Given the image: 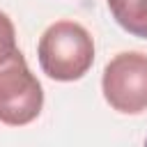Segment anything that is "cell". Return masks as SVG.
Instances as JSON below:
<instances>
[{
  "instance_id": "cell-1",
  "label": "cell",
  "mask_w": 147,
  "mask_h": 147,
  "mask_svg": "<svg viewBox=\"0 0 147 147\" xmlns=\"http://www.w3.org/2000/svg\"><path fill=\"white\" fill-rule=\"evenodd\" d=\"M39 64L53 80H78L94 62L92 34L76 21H57L46 28L37 46Z\"/></svg>"
},
{
  "instance_id": "cell-2",
  "label": "cell",
  "mask_w": 147,
  "mask_h": 147,
  "mask_svg": "<svg viewBox=\"0 0 147 147\" xmlns=\"http://www.w3.org/2000/svg\"><path fill=\"white\" fill-rule=\"evenodd\" d=\"M44 90L30 71L21 51L0 64V122L7 126H25L41 113Z\"/></svg>"
},
{
  "instance_id": "cell-3",
  "label": "cell",
  "mask_w": 147,
  "mask_h": 147,
  "mask_svg": "<svg viewBox=\"0 0 147 147\" xmlns=\"http://www.w3.org/2000/svg\"><path fill=\"white\" fill-rule=\"evenodd\" d=\"M101 90L117 113L138 115L147 110V55L140 51L117 53L103 69Z\"/></svg>"
},
{
  "instance_id": "cell-4",
  "label": "cell",
  "mask_w": 147,
  "mask_h": 147,
  "mask_svg": "<svg viewBox=\"0 0 147 147\" xmlns=\"http://www.w3.org/2000/svg\"><path fill=\"white\" fill-rule=\"evenodd\" d=\"M113 18L133 37L147 39V0H106Z\"/></svg>"
},
{
  "instance_id": "cell-5",
  "label": "cell",
  "mask_w": 147,
  "mask_h": 147,
  "mask_svg": "<svg viewBox=\"0 0 147 147\" xmlns=\"http://www.w3.org/2000/svg\"><path fill=\"white\" fill-rule=\"evenodd\" d=\"M16 51H18V46H16L14 23L5 11H0V64H5Z\"/></svg>"
},
{
  "instance_id": "cell-6",
  "label": "cell",
  "mask_w": 147,
  "mask_h": 147,
  "mask_svg": "<svg viewBox=\"0 0 147 147\" xmlns=\"http://www.w3.org/2000/svg\"><path fill=\"white\" fill-rule=\"evenodd\" d=\"M145 142H147V138H145Z\"/></svg>"
}]
</instances>
